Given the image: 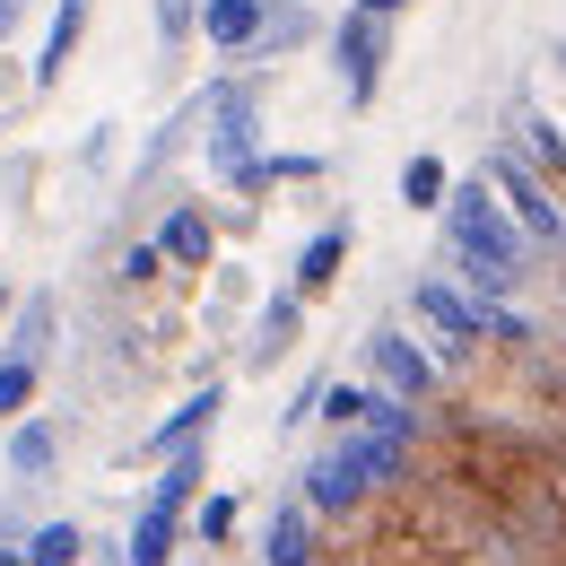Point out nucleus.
Returning <instances> with one entry per match:
<instances>
[{
  "instance_id": "nucleus-1",
  "label": "nucleus",
  "mask_w": 566,
  "mask_h": 566,
  "mask_svg": "<svg viewBox=\"0 0 566 566\" xmlns=\"http://www.w3.org/2000/svg\"><path fill=\"white\" fill-rule=\"evenodd\" d=\"M444 244H453V280L471 287V296H489V305H505L514 287H523V227L505 218V201H496L489 175H462L453 192H444Z\"/></svg>"
},
{
  "instance_id": "nucleus-2",
  "label": "nucleus",
  "mask_w": 566,
  "mask_h": 566,
  "mask_svg": "<svg viewBox=\"0 0 566 566\" xmlns=\"http://www.w3.org/2000/svg\"><path fill=\"white\" fill-rule=\"evenodd\" d=\"M210 132H201V157H210V175L235 192L244 175H253V157H262V78H218L210 96Z\"/></svg>"
},
{
  "instance_id": "nucleus-3",
  "label": "nucleus",
  "mask_w": 566,
  "mask_h": 566,
  "mask_svg": "<svg viewBox=\"0 0 566 566\" xmlns=\"http://www.w3.org/2000/svg\"><path fill=\"white\" fill-rule=\"evenodd\" d=\"M332 71H340L349 114H366V105L384 96V71H392V18H375V9H340V27H332Z\"/></svg>"
},
{
  "instance_id": "nucleus-4",
  "label": "nucleus",
  "mask_w": 566,
  "mask_h": 566,
  "mask_svg": "<svg viewBox=\"0 0 566 566\" xmlns=\"http://www.w3.org/2000/svg\"><path fill=\"white\" fill-rule=\"evenodd\" d=\"M410 314L436 332V349H444V357L489 349V296H471L462 280H419V287H410Z\"/></svg>"
},
{
  "instance_id": "nucleus-5",
  "label": "nucleus",
  "mask_w": 566,
  "mask_h": 566,
  "mask_svg": "<svg viewBox=\"0 0 566 566\" xmlns=\"http://www.w3.org/2000/svg\"><path fill=\"white\" fill-rule=\"evenodd\" d=\"M489 184H496V201H505V218L523 227V244L558 253V244H566V201H558V184H549V175H532V166H514V157H496Z\"/></svg>"
},
{
  "instance_id": "nucleus-6",
  "label": "nucleus",
  "mask_w": 566,
  "mask_h": 566,
  "mask_svg": "<svg viewBox=\"0 0 566 566\" xmlns=\"http://www.w3.org/2000/svg\"><path fill=\"white\" fill-rule=\"evenodd\" d=\"M366 375H375V392H392V401H410V410H427L436 392H444V366L410 340V332H366Z\"/></svg>"
},
{
  "instance_id": "nucleus-7",
  "label": "nucleus",
  "mask_w": 566,
  "mask_h": 566,
  "mask_svg": "<svg viewBox=\"0 0 566 566\" xmlns=\"http://www.w3.org/2000/svg\"><path fill=\"white\" fill-rule=\"evenodd\" d=\"M305 314H314V305H305L296 287L262 296V314L244 323V349H235V366H244V375H280L287 357H296V340H305Z\"/></svg>"
},
{
  "instance_id": "nucleus-8",
  "label": "nucleus",
  "mask_w": 566,
  "mask_h": 566,
  "mask_svg": "<svg viewBox=\"0 0 566 566\" xmlns=\"http://www.w3.org/2000/svg\"><path fill=\"white\" fill-rule=\"evenodd\" d=\"M157 253H166V271L192 287V280H210L218 271V218L201 210V201H175V210L157 218V235H148Z\"/></svg>"
},
{
  "instance_id": "nucleus-9",
  "label": "nucleus",
  "mask_w": 566,
  "mask_h": 566,
  "mask_svg": "<svg viewBox=\"0 0 566 566\" xmlns=\"http://www.w3.org/2000/svg\"><path fill=\"white\" fill-rule=\"evenodd\" d=\"M87 18H96V0H53V27H44V53H35V71H27V87H35V96H53V87L71 78L78 44H87Z\"/></svg>"
},
{
  "instance_id": "nucleus-10",
  "label": "nucleus",
  "mask_w": 566,
  "mask_h": 566,
  "mask_svg": "<svg viewBox=\"0 0 566 566\" xmlns=\"http://www.w3.org/2000/svg\"><path fill=\"white\" fill-rule=\"evenodd\" d=\"M218 410H227V392L218 384H201V392H184L166 419L148 427V444H140V462H166V453H184V444H210V427H218Z\"/></svg>"
},
{
  "instance_id": "nucleus-11",
  "label": "nucleus",
  "mask_w": 566,
  "mask_h": 566,
  "mask_svg": "<svg viewBox=\"0 0 566 566\" xmlns=\"http://www.w3.org/2000/svg\"><path fill=\"white\" fill-rule=\"evenodd\" d=\"M314 558H323V514H314L305 496L271 505V523H262V566H314Z\"/></svg>"
},
{
  "instance_id": "nucleus-12",
  "label": "nucleus",
  "mask_w": 566,
  "mask_h": 566,
  "mask_svg": "<svg viewBox=\"0 0 566 566\" xmlns=\"http://www.w3.org/2000/svg\"><path fill=\"white\" fill-rule=\"evenodd\" d=\"M340 271H349V227L332 218V227H314V235L296 244V271H287V287H296L305 305H323V296L340 287Z\"/></svg>"
},
{
  "instance_id": "nucleus-13",
  "label": "nucleus",
  "mask_w": 566,
  "mask_h": 566,
  "mask_svg": "<svg viewBox=\"0 0 566 566\" xmlns=\"http://www.w3.org/2000/svg\"><path fill=\"white\" fill-rule=\"evenodd\" d=\"M53 471H62V419H35V410H27V419L9 427V480L35 489V480H53Z\"/></svg>"
},
{
  "instance_id": "nucleus-14",
  "label": "nucleus",
  "mask_w": 566,
  "mask_h": 566,
  "mask_svg": "<svg viewBox=\"0 0 566 566\" xmlns=\"http://www.w3.org/2000/svg\"><path fill=\"white\" fill-rule=\"evenodd\" d=\"M262 9H271V0H201V44L227 53V62H244L253 35H262Z\"/></svg>"
},
{
  "instance_id": "nucleus-15",
  "label": "nucleus",
  "mask_w": 566,
  "mask_h": 566,
  "mask_svg": "<svg viewBox=\"0 0 566 566\" xmlns=\"http://www.w3.org/2000/svg\"><path fill=\"white\" fill-rule=\"evenodd\" d=\"M323 175H332V157H314V148H280V157L262 148V157H253V175H244L235 192H244V201H262V192H280V184H323Z\"/></svg>"
},
{
  "instance_id": "nucleus-16",
  "label": "nucleus",
  "mask_w": 566,
  "mask_h": 566,
  "mask_svg": "<svg viewBox=\"0 0 566 566\" xmlns=\"http://www.w3.org/2000/svg\"><path fill=\"white\" fill-rule=\"evenodd\" d=\"M53 332H62V305H53V287H35V296H18V314H9V349L18 357H53Z\"/></svg>"
},
{
  "instance_id": "nucleus-17",
  "label": "nucleus",
  "mask_w": 566,
  "mask_h": 566,
  "mask_svg": "<svg viewBox=\"0 0 566 566\" xmlns=\"http://www.w3.org/2000/svg\"><path fill=\"white\" fill-rule=\"evenodd\" d=\"M296 44H314V9H305V0H271L244 62H280V53H296Z\"/></svg>"
},
{
  "instance_id": "nucleus-18",
  "label": "nucleus",
  "mask_w": 566,
  "mask_h": 566,
  "mask_svg": "<svg viewBox=\"0 0 566 566\" xmlns=\"http://www.w3.org/2000/svg\"><path fill=\"white\" fill-rule=\"evenodd\" d=\"M235 532H244V496L201 489V505H192V549H235Z\"/></svg>"
},
{
  "instance_id": "nucleus-19",
  "label": "nucleus",
  "mask_w": 566,
  "mask_h": 566,
  "mask_svg": "<svg viewBox=\"0 0 566 566\" xmlns=\"http://www.w3.org/2000/svg\"><path fill=\"white\" fill-rule=\"evenodd\" d=\"M18 549H27V566H87V549H96V541H87L78 523H62V514H53V523H35Z\"/></svg>"
},
{
  "instance_id": "nucleus-20",
  "label": "nucleus",
  "mask_w": 566,
  "mask_h": 566,
  "mask_svg": "<svg viewBox=\"0 0 566 566\" xmlns=\"http://www.w3.org/2000/svg\"><path fill=\"white\" fill-rule=\"evenodd\" d=\"M35 392H44V366L18 349H0V427H18L27 410H35Z\"/></svg>"
},
{
  "instance_id": "nucleus-21",
  "label": "nucleus",
  "mask_w": 566,
  "mask_h": 566,
  "mask_svg": "<svg viewBox=\"0 0 566 566\" xmlns=\"http://www.w3.org/2000/svg\"><path fill=\"white\" fill-rule=\"evenodd\" d=\"M444 192H453V166H444L436 148L401 157V201H410V210H444Z\"/></svg>"
},
{
  "instance_id": "nucleus-22",
  "label": "nucleus",
  "mask_w": 566,
  "mask_h": 566,
  "mask_svg": "<svg viewBox=\"0 0 566 566\" xmlns=\"http://www.w3.org/2000/svg\"><path fill=\"white\" fill-rule=\"evenodd\" d=\"M314 410H323L332 436H349V427H366V410H375V384H323V401H314Z\"/></svg>"
},
{
  "instance_id": "nucleus-23",
  "label": "nucleus",
  "mask_w": 566,
  "mask_h": 566,
  "mask_svg": "<svg viewBox=\"0 0 566 566\" xmlns=\"http://www.w3.org/2000/svg\"><path fill=\"white\" fill-rule=\"evenodd\" d=\"M148 27H157L166 53H184V44L201 35V0H148Z\"/></svg>"
},
{
  "instance_id": "nucleus-24",
  "label": "nucleus",
  "mask_w": 566,
  "mask_h": 566,
  "mask_svg": "<svg viewBox=\"0 0 566 566\" xmlns=\"http://www.w3.org/2000/svg\"><path fill=\"white\" fill-rule=\"evenodd\" d=\"M166 280V253H157V244H132V253H123V287H157Z\"/></svg>"
},
{
  "instance_id": "nucleus-25",
  "label": "nucleus",
  "mask_w": 566,
  "mask_h": 566,
  "mask_svg": "<svg viewBox=\"0 0 566 566\" xmlns=\"http://www.w3.org/2000/svg\"><path fill=\"white\" fill-rule=\"evenodd\" d=\"M549 532L566 541V453H549Z\"/></svg>"
},
{
  "instance_id": "nucleus-26",
  "label": "nucleus",
  "mask_w": 566,
  "mask_h": 566,
  "mask_svg": "<svg viewBox=\"0 0 566 566\" xmlns=\"http://www.w3.org/2000/svg\"><path fill=\"white\" fill-rule=\"evenodd\" d=\"M27 18H35V0H0V44H9V35L27 27Z\"/></svg>"
},
{
  "instance_id": "nucleus-27",
  "label": "nucleus",
  "mask_w": 566,
  "mask_h": 566,
  "mask_svg": "<svg viewBox=\"0 0 566 566\" xmlns=\"http://www.w3.org/2000/svg\"><path fill=\"white\" fill-rule=\"evenodd\" d=\"M9 96H35V87H27V78L9 71V44H0V105H9Z\"/></svg>"
},
{
  "instance_id": "nucleus-28",
  "label": "nucleus",
  "mask_w": 566,
  "mask_h": 566,
  "mask_svg": "<svg viewBox=\"0 0 566 566\" xmlns=\"http://www.w3.org/2000/svg\"><path fill=\"white\" fill-rule=\"evenodd\" d=\"M349 9H375V18H401V9H419V0H349Z\"/></svg>"
},
{
  "instance_id": "nucleus-29",
  "label": "nucleus",
  "mask_w": 566,
  "mask_h": 566,
  "mask_svg": "<svg viewBox=\"0 0 566 566\" xmlns=\"http://www.w3.org/2000/svg\"><path fill=\"white\" fill-rule=\"evenodd\" d=\"M9 314H18V287L0 280V332H9Z\"/></svg>"
},
{
  "instance_id": "nucleus-30",
  "label": "nucleus",
  "mask_w": 566,
  "mask_h": 566,
  "mask_svg": "<svg viewBox=\"0 0 566 566\" xmlns=\"http://www.w3.org/2000/svg\"><path fill=\"white\" fill-rule=\"evenodd\" d=\"M0 566H27V549H18V541H0Z\"/></svg>"
},
{
  "instance_id": "nucleus-31",
  "label": "nucleus",
  "mask_w": 566,
  "mask_h": 566,
  "mask_svg": "<svg viewBox=\"0 0 566 566\" xmlns=\"http://www.w3.org/2000/svg\"><path fill=\"white\" fill-rule=\"evenodd\" d=\"M558 62H566V53H558Z\"/></svg>"
}]
</instances>
